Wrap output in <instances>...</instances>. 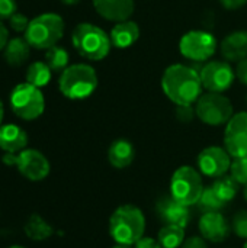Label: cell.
Wrapping results in <instances>:
<instances>
[{"label": "cell", "mask_w": 247, "mask_h": 248, "mask_svg": "<svg viewBox=\"0 0 247 248\" xmlns=\"http://www.w3.org/2000/svg\"><path fill=\"white\" fill-rule=\"evenodd\" d=\"M229 173L240 186L247 185V157L233 158Z\"/></svg>", "instance_id": "obj_28"}, {"label": "cell", "mask_w": 247, "mask_h": 248, "mask_svg": "<svg viewBox=\"0 0 247 248\" xmlns=\"http://www.w3.org/2000/svg\"><path fill=\"white\" fill-rule=\"evenodd\" d=\"M3 115H4V108H3V102L0 99V126H1V122H3Z\"/></svg>", "instance_id": "obj_38"}, {"label": "cell", "mask_w": 247, "mask_h": 248, "mask_svg": "<svg viewBox=\"0 0 247 248\" xmlns=\"http://www.w3.org/2000/svg\"><path fill=\"white\" fill-rule=\"evenodd\" d=\"M7 248H25V247H22V246H12V247H7Z\"/></svg>", "instance_id": "obj_42"}, {"label": "cell", "mask_w": 247, "mask_h": 248, "mask_svg": "<svg viewBox=\"0 0 247 248\" xmlns=\"http://www.w3.org/2000/svg\"><path fill=\"white\" fill-rule=\"evenodd\" d=\"M224 148L233 158L247 157V112L234 113L224 131Z\"/></svg>", "instance_id": "obj_13"}, {"label": "cell", "mask_w": 247, "mask_h": 248, "mask_svg": "<svg viewBox=\"0 0 247 248\" xmlns=\"http://www.w3.org/2000/svg\"><path fill=\"white\" fill-rule=\"evenodd\" d=\"M194 106H195L197 118L210 126L227 125V122L234 115L231 100L223 93H215V92L202 93V96L197 100Z\"/></svg>", "instance_id": "obj_7"}, {"label": "cell", "mask_w": 247, "mask_h": 248, "mask_svg": "<svg viewBox=\"0 0 247 248\" xmlns=\"http://www.w3.org/2000/svg\"><path fill=\"white\" fill-rule=\"evenodd\" d=\"M220 52L229 62H239L247 57V31H234L220 44Z\"/></svg>", "instance_id": "obj_17"}, {"label": "cell", "mask_w": 247, "mask_h": 248, "mask_svg": "<svg viewBox=\"0 0 247 248\" xmlns=\"http://www.w3.org/2000/svg\"><path fill=\"white\" fill-rule=\"evenodd\" d=\"M233 157L229 154V151L223 147L218 145H211L204 148L197 158L198 170L201 174L211 177V179H218L230 171L231 160Z\"/></svg>", "instance_id": "obj_12"}, {"label": "cell", "mask_w": 247, "mask_h": 248, "mask_svg": "<svg viewBox=\"0 0 247 248\" xmlns=\"http://www.w3.org/2000/svg\"><path fill=\"white\" fill-rule=\"evenodd\" d=\"M157 240L163 248H181L185 241V228L179 225L165 224L159 230Z\"/></svg>", "instance_id": "obj_23"}, {"label": "cell", "mask_w": 247, "mask_h": 248, "mask_svg": "<svg viewBox=\"0 0 247 248\" xmlns=\"http://www.w3.org/2000/svg\"><path fill=\"white\" fill-rule=\"evenodd\" d=\"M3 163L7 166H15L19 173L31 182H41L47 179L51 170L48 158L33 148H25L17 154L6 153Z\"/></svg>", "instance_id": "obj_9"}, {"label": "cell", "mask_w": 247, "mask_h": 248, "mask_svg": "<svg viewBox=\"0 0 247 248\" xmlns=\"http://www.w3.org/2000/svg\"><path fill=\"white\" fill-rule=\"evenodd\" d=\"M7 42H9V31H7V28L0 22V51L6 48Z\"/></svg>", "instance_id": "obj_37"}, {"label": "cell", "mask_w": 247, "mask_h": 248, "mask_svg": "<svg viewBox=\"0 0 247 248\" xmlns=\"http://www.w3.org/2000/svg\"><path fill=\"white\" fill-rule=\"evenodd\" d=\"M64 35V20L57 13H42L33 17L25 32V39L35 49H49Z\"/></svg>", "instance_id": "obj_5"}, {"label": "cell", "mask_w": 247, "mask_h": 248, "mask_svg": "<svg viewBox=\"0 0 247 248\" xmlns=\"http://www.w3.org/2000/svg\"><path fill=\"white\" fill-rule=\"evenodd\" d=\"M162 90L176 106H191L202 96L199 73L185 64L169 65L162 76Z\"/></svg>", "instance_id": "obj_1"}, {"label": "cell", "mask_w": 247, "mask_h": 248, "mask_svg": "<svg viewBox=\"0 0 247 248\" xmlns=\"http://www.w3.org/2000/svg\"><path fill=\"white\" fill-rule=\"evenodd\" d=\"M243 187H245V189H243V198H245V201L247 202V185H245Z\"/></svg>", "instance_id": "obj_40"}, {"label": "cell", "mask_w": 247, "mask_h": 248, "mask_svg": "<svg viewBox=\"0 0 247 248\" xmlns=\"http://www.w3.org/2000/svg\"><path fill=\"white\" fill-rule=\"evenodd\" d=\"M134 248H163L159 240H154L151 237H143L140 241L134 244Z\"/></svg>", "instance_id": "obj_35"}, {"label": "cell", "mask_w": 247, "mask_h": 248, "mask_svg": "<svg viewBox=\"0 0 247 248\" xmlns=\"http://www.w3.org/2000/svg\"><path fill=\"white\" fill-rule=\"evenodd\" d=\"M23 231H25L26 237L33 241H45L49 237H52L54 227L49 225L41 215L32 214L28 218V221L23 227Z\"/></svg>", "instance_id": "obj_22"}, {"label": "cell", "mask_w": 247, "mask_h": 248, "mask_svg": "<svg viewBox=\"0 0 247 248\" xmlns=\"http://www.w3.org/2000/svg\"><path fill=\"white\" fill-rule=\"evenodd\" d=\"M197 206H198V209L202 214H208V212H221L227 206V203L223 202L215 195V192L213 190L211 186H208V187L204 189V192H202V195H201Z\"/></svg>", "instance_id": "obj_27"}, {"label": "cell", "mask_w": 247, "mask_h": 248, "mask_svg": "<svg viewBox=\"0 0 247 248\" xmlns=\"http://www.w3.org/2000/svg\"><path fill=\"white\" fill-rule=\"evenodd\" d=\"M28 145V135L26 132L15 125L7 124L0 126V148L9 154H17L23 151Z\"/></svg>", "instance_id": "obj_19"}, {"label": "cell", "mask_w": 247, "mask_h": 248, "mask_svg": "<svg viewBox=\"0 0 247 248\" xmlns=\"http://www.w3.org/2000/svg\"><path fill=\"white\" fill-rule=\"evenodd\" d=\"M31 55V45L25 38L9 39L4 48V61L10 67H20L28 61Z\"/></svg>", "instance_id": "obj_21"}, {"label": "cell", "mask_w": 247, "mask_h": 248, "mask_svg": "<svg viewBox=\"0 0 247 248\" xmlns=\"http://www.w3.org/2000/svg\"><path fill=\"white\" fill-rule=\"evenodd\" d=\"M156 214L162 224H172L186 228L191 221L189 206L178 202L172 195L162 196L156 203Z\"/></svg>", "instance_id": "obj_14"}, {"label": "cell", "mask_w": 247, "mask_h": 248, "mask_svg": "<svg viewBox=\"0 0 247 248\" xmlns=\"http://www.w3.org/2000/svg\"><path fill=\"white\" fill-rule=\"evenodd\" d=\"M16 12H17L16 0H0V22L10 19V16Z\"/></svg>", "instance_id": "obj_32"}, {"label": "cell", "mask_w": 247, "mask_h": 248, "mask_svg": "<svg viewBox=\"0 0 247 248\" xmlns=\"http://www.w3.org/2000/svg\"><path fill=\"white\" fill-rule=\"evenodd\" d=\"M45 62L48 64L52 73H63L68 67V52L64 48L54 45L47 49Z\"/></svg>", "instance_id": "obj_26"}, {"label": "cell", "mask_w": 247, "mask_h": 248, "mask_svg": "<svg viewBox=\"0 0 247 248\" xmlns=\"http://www.w3.org/2000/svg\"><path fill=\"white\" fill-rule=\"evenodd\" d=\"M218 1L227 10H237L247 4V0H218Z\"/></svg>", "instance_id": "obj_36"}, {"label": "cell", "mask_w": 247, "mask_h": 248, "mask_svg": "<svg viewBox=\"0 0 247 248\" xmlns=\"http://www.w3.org/2000/svg\"><path fill=\"white\" fill-rule=\"evenodd\" d=\"M63 3H66V4H76V3H79V0H61Z\"/></svg>", "instance_id": "obj_39"}, {"label": "cell", "mask_w": 247, "mask_h": 248, "mask_svg": "<svg viewBox=\"0 0 247 248\" xmlns=\"http://www.w3.org/2000/svg\"><path fill=\"white\" fill-rule=\"evenodd\" d=\"M93 7L99 16L109 22L128 20L134 13V0H93Z\"/></svg>", "instance_id": "obj_16"}, {"label": "cell", "mask_w": 247, "mask_h": 248, "mask_svg": "<svg viewBox=\"0 0 247 248\" xmlns=\"http://www.w3.org/2000/svg\"><path fill=\"white\" fill-rule=\"evenodd\" d=\"M10 108L23 121L38 119L45 110V99L41 90L29 83L17 84L10 93Z\"/></svg>", "instance_id": "obj_8"}, {"label": "cell", "mask_w": 247, "mask_h": 248, "mask_svg": "<svg viewBox=\"0 0 247 248\" xmlns=\"http://www.w3.org/2000/svg\"><path fill=\"white\" fill-rule=\"evenodd\" d=\"M246 102H247V96H246Z\"/></svg>", "instance_id": "obj_44"}, {"label": "cell", "mask_w": 247, "mask_h": 248, "mask_svg": "<svg viewBox=\"0 0 247 248\" xmlns=\"http://www.w3.org/2000/svg\"><path fill=\"white\" fill-rule=\"evenodd\" d=\"M211 187L215 192V195L227 205L237 196V193L240 190V185L230 174H224V176L215 179L214 183L211 185Z\"/></svg>", "instance_id": "obj_24"}, {"label": "cell", "mask_w": 247, "mask_h": 248, "mask_svg": "<svg viewBox=\"0 0 247 248\" xmlns=\"http://www.w3.org/2000/svg\"><path fill=\"white\" fill-rule=\"evenodd\" d=\"M109 38H111L112 46L119 48V49L130 48L140 38V26L137 25V22H134L131 19L118 22L111 29Z\"/></svg>", "instance_id": "obj_18"}, {"label": "cell", "mask_w": 247, "mask_h": 248, "mask_svg": "<svg viewBox=\"0 0 247 248\" xmlns=\"http://www.w3.org/2000/svg\"><path fill=\"white\" fill-rule=\"evenodd\" d=\"M112 248H131V246H122V244H115Z\"/></svg>", "instance_id": "obj_41"}, {"label": "cell", "mask_w": 247, "mask_h": 248, "mask_svg": "<svg viewBox=\"0 0 247 248\" xmlns=\"http://www.w3.org/2000/svg\"><path fill=\"white\" fill-rule=\"evenodd\" d=\"M135 158V148L131 141L125 138L115 140L108 150V161L112 167L118 170H124L132 164Z\"/></svg>", "instance_id": "obj_20"}, {"label": "cell", "mask_w": 247, "mask_h": 248, "mask_svg": "<svg viewBox=\"0 0 247 248\" xmlns=\"http://www.w3.org/2000/svg\"><path fill=\"white\" fill-rule=\"evenodd\" d=\"M98 87V74L89 64L68 65L60 76L58 89L70 100H83L95 93Z\"/></svg>", "instance_id": "obj_4"}, {"label": "cell", "mask_w": 247, "mask_h": 248, "mask_svg": "<svg viewBox=\"0 0 247 248\" xmlns=\"http://www.w3.org/2000/svg\"><path fill=\"white\" fill-rule=\"evenodd\" d=\"M9 22H10V26H12L13 31H16V32H23V33H25L31 20L26 17V15H23V13H20V12H16V13H13V15L10 16Z\"/></svg>", "instance_id": "obj_30"}, {"label": "cell", "mask_w": 247, "mask_h": 248, "mask_svg": "<svg viewBox=\"0 0 247 248\" xmlns=\"http://www.w3.org/2000/svg\"><path fill=\"white\" fill-rule=\"evenodd\" d=\"M204 189L202 174L192 166H182L172 174L170 195L186 206L197 205Z\"/></svg>", "instance_id": "obj_6"}, {"label": "cell", "mask_w": 247, "mask_h": 248, "mask_svg": "<svg viewBox=\"0 0 247 248\" xmlns=\"http://www.w3.org/2000/svg\"><path fill=\"white\" fill-rule=\"evenodd\" d=\"M181 248H208V244H207V240L204 237L192 235L189 238H185Z\"/></svg>", "instance_id": "obj_33"}, {"label": "cell", "mask_w": 247, "mask_h": 248, "mask_svg": "<svg viewBox=\"0 0 247 248\" xmlns=\"http://www.w3.org/2000/svg\"><path fill=\"white\" fill-rule=\"evenodd\" d=\"M198 230L201 237L207 241L220 244L224 243L231 234V224L221 212H208L202 214L198 222Z\"/></svg>", "instance_id": "obj_15"}, {"label": "cell", "mask_w": 247, "mask_h": 248, "mask_svg": "<svg viewBox=\"0 0 247 248\" xmlns=\"http://www.w3.org/2000/svg\"><path fill=\"white\" fill-rule=\"evenodd\" d=\"M71 42L74 49L89 61L106 58L112 48L109 35L102 28L89 22H82L73 29Z\"/></svg>", "instance_id": "obj_3"}, {"label": "cell", "mask_w": 247, "mask_h": 248, "mask_svg": "<svg viewBox=\"0 0 247 248\" xmlns=\"http://www.w3.org/2000/svg\"><path fill=\"white\" fill-rule=\"evenodd\" d=\"M175 115H176V119L181 121V122H183V124L192 122L194 118L197 116L195 106L194 105H191V106H176Z\"/></svg>", "instance_id": "obj_31"}, {"label": "cell", "mask_w": 247, "mask_h": 248, "mask_svg": "<svg viewBox=\"0 0 247 248\" xmlns=\"http://www.w3.org/2000/svg\"><path fill=\"white\" fill-rule=\"evenodd\" d=\"M146 224L144 212L132 203H125L112 212L108 230L115 244L134 246L144 237Z\"/></svg>", "instance_id": "obj_2"}, {"label": "cell", "mask_w": 247, "mask_h": 248, "mask_svg": "<svg viewBox=\"0 0 247 248\" xmlns=\"http://www.w3.org/2000/svg\"><path fill=\"white\" fill-rule=\"evenodd\" d=\"M204 89L208 92L224 93L229 90L236 78V71L229 61H210L199 70Z\"/></svg>", "instance_id": "obj_11"}, {"label": "cell", "mask_w": 247, "mask_h": 248, "mask_svg": "<svg viewBox=\"0 0 247 248\" xmlns=\"http://www.w3.org/2000/svg\"><path fill=\"white\" fill-rule=\"evenodd\" d=\"M236 78L243 86H247V57L237 62V67H236Z\"/></svg>", "instance_id": "obj_34"}, {"label": "cell", "mask_w": 247, "mask_h": 248, "mask_svg": "<svg viewBox=\"0 0 247 248\" xmlns=\"http://www.w3.org/2000/svg\"><path fill=\"white\" fill-rule=\"evenodd\" d=\"M231 231L242 240H247V209L237 211L231 221Z\"/></svg>", "instance_id": "obj_29"}, {"label": "cell", "mask_w": 247, "mask_h": 248, "mask_svg": "<svg viewBox=\"0 0 247 248\" xmlns=\"http://www.w3.org/2000/svg\"><path fill=\"white\" fill-rule=\"evenodd\" d=\"M218 42L215 36L207 31L194 29L186 32L179 41L181 54L195 62L208 61L217 51Z\"/></svg>", "instance_id": "obj_10"}, {"label": "cell", "mask_w": 247, "mask_h": 248, "mask_svg": "<svg viewBox=\"0 0 247 248\" xmlns=\"http://www.w3.org/2000/svg\"><path fill=\"white\" fill-rule=\"evenodd\" d=\"M51 76H52V71H51V68L48 67L47 62L35 61L28 67L26 83L41 89V87H45L51 81Z\"/></svg>", "instance_id": "obj_25"}, {"label": "cell", "mask_w": 247, "mask_h": 248, "mask_svg": "<svg viewBox=\"0 0 247 248\" xmlns=\"http://www.w3.org/2000/svg\"><path fill=\"white\" fill-rule=\"evenodd\" d=\"M243 248H247V240H246V243H245V246H243Z\"/></svg>", "instance_id": "obj_43"}]
</instances>
